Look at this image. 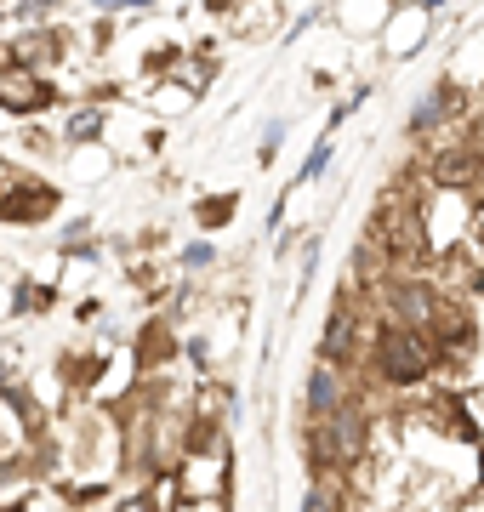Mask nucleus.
Returning <instances> with one entry per match:
<instances>
[{
    "instance_id": "5",
    "label": "nucleus",
    "mask_w": 484,
    "mask_h": 512,
    "mask_svg": "<svg viewBox=\"0 0 484 512\" xmlns=\"http://www.w3.org/2000/svg\"><path fill=\"white\" fill-rule=\"evenodd\" d=\"M302 512H331V501H325V495L314 490V495H308V507H302Z\"/></svg>"
},
{
    "instance_id": "6",
    "label": "nucleus",
    "mask_w": 484,
    "mask_h": 512,
    "mask_svg": "<svg viewBox=\"0 0 484 512\" xmlns=\"http://www.w3.org/2000/svg\"><path fill=\"white\" fill-rule=\"evenodd\" d=\"M479 211H484V205H479Z\"/></svg>"
},
{
    "instance_id": "3",
    "label": "nucleus",
    "mask_w": 484,
    "mask_h": 512,
    "mask_svg": "<svg viewBox=\"0 0 484 512\" xmlns=\"http://www.w3.org/2000/svg\"><path fill=\"white\" fill-rule=\"evenodd\" d=\"M308 410H314V416H331V410H342V382H336L331 365H319L314 376H308Z\"/></svg>"
},
{
    "instance_id": "4",
    "label": "nucleus",
    "mask_w": 484,
    "mask_h": 512,
    "mask_svg": "<svg viewBox=\"0 0 484 512\" xmlns=\"http://www.w3.org/2000/svg\"><path fill=\"white\" fill-rule=\"evenodd\" d=\"M342 353H348V313H336L325 330V359H342Z\"/></svg>"
},
{
    "instance_id": "2",
    "label": "nucleus",
    "mask_w": 484,
    "mask_h": 512,
    "mask_svg": "<svg viewBox=\"0 0 484 512\" xmlns=\"http://www.w3.org/2000/svg\"><path fill=\"white\" fill-rule=\"evenodd\" d=\"M393 319L410 330H422L433 319V291L428 285H393Z\"/></svg>"
},
{
    "instance_id": "1",
    "label": "nucleus",
    "mask_w": 484,
    "mask_h": 512,
    "mask_svg": "<svg viewBox=\"0 0 484 512\" xmlns=\"http://www.w3.org/2000/svg\"><path fill=\"white\" fill-rule=\"evenodd\" d=\"M376 365H382L388 382H422L428 365H433V353L416 330H388V336L376 342Z\"/></svg>"
}]
</instances>
